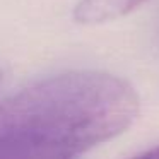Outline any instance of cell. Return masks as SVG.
I'll return each mask as SVG.
<instances>
[{
  "label": "cell",
  "mask_w": 159,
  "mask_h": 159,
  "mask_svg": "<svg viewBox=\"0 0 159 159\" xmlns=\"http://www.w3.org/2000/svg\"><path fill=\"white\" fill-rule=\"evenodd\" d=\"M140 156H144V157H159V145H154L152 149L144 151Z\"/></svg>",
  "instance_id": "3"
},
{
  "label": "cell",
  "mask_w": 159,
  "mask_h": 159,
  "mask_svg": "<svg viewBox=\"0 0 159 159\" xmlns=\"http://www.w3.org/2000/svg\"><path fill=\"white\" fill-rule=\"evenodd\" d=\"M147 0H79L74 19L80 24H103L134 12Z\"/></svg>",
  "instance_id": "2"
},
{
  "label": "cell",
  "mask_w": 159,
  "mask_h": 159,
  "mask_svg": "<svg viewBox=\"0 0 159 159\" xmlns=\"http://www.w3.org/2000/svg\"><path fill=\"white\" fill-rule=\"evenodd\" d=\"M130 82L101 70L36 80L0 101V157L67 159L121 135L139 116Z\"/></svg>",
  "instance_id": "1"
}]
</instances>
